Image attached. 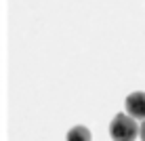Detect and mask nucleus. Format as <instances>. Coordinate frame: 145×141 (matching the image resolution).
Instances as JSON below:
<instances>
[{"label": "nucleus", "mask_w": 145, "mask_h": 141, "mask_svg": "<svg viewBox=\"0 0 145 141\" xmlns=\"http://www.w3.org/2000/svg\"><path fill=\"white\" fill-rule=\"evenodd\" d=\"M91 131L86 127H74L67 133V141H91Z\"/></svg>", "instance_id": "nucleus-3"}, {"label": "nucleus", "mask_w": 145, "mask_h": 141, "mask_svg": "<svg viewBox=\"0 0 145 141\" xmlns=\"http://www.w3.org/2000/svg\"><path fill=\"white\" fill-rule=\"evenodd\" d=\"M112 141H135L139 137V124L128 114H116L109 122Z\"/></svg>", "instance_id": "nucleus-1"}, {"label": "nucleus", "mask_w": 145, "mask_h": 141, "mask_svg": "<svg viewBox=\"0 0 145 141\" xmlns=\"http://www.w3.org/2000/svg\"><path fill=\"white\" fill-rule=\"evenodd\" d=\"M139 137H141V141H145V120L139 124Z\"/></svg>", "instance_id": "nucleus-4"}, {"label": "nucleus", "mask_w": 145, "mask_h": 141, "mask_svg": "<svg viewBox=\"0 0 145 141\" xmlns=\"http://www.w3.org/2000/svg\"><path fill=\"white\" fill-rule=\"evenodd\" d=\"M124 108H126V114L135 120H145V93L143 91H137V93H131L124 101Z\"/></svg>", "instance_id": "nucleus-2"}]
</instances>
